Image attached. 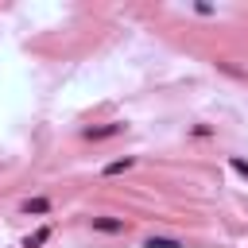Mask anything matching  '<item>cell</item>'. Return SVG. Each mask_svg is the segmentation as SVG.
Listing matches in <instances>:
<instances>
[{"label": "cell", "instance_id": "1", "mask_svg": "<svg viewBox=\"0 0 248 248\" xmlns=\"http://www.w3.org/2000/svg\"><path fill=\"white\" fill-rule=\"evenodd\" d=\"M89 229L93 232H105V236H116V232H128V221L124 217H112V213H97V217H89Z\"/></svg>", "mask_w": 248, "mask_h": 248}, {"label": "cell", "instance_id": "2", "mask_svg": "<svg viewBox=\"0 0 248 248\" xmlns=\"http://www.w3.org/2000/svg\"><path fill=\"white\" fill-rule=\"evenodd\" d=\"M128 124L124 120H108V124H101V128H81V140H89V143H101V140H112V136H120Z\"/></svg>", "mask_w": 248, "mask_h": 248}, {"label": "cell", "instance_id": "3", "mask_svg": "<svg viewBox=\"0 0 248 248\" xmlns=\"http://www.w3.org/2000/svg\"><path fill=\"white\" fill-rule=\"evenodd\" d=\"M50 209H54V202H50V198H43V194H39V198H23V202H19V217H46Z\"/></svg>", "mask_w": 248, "mask_h": 248}, {"label": "cell", "instance_id": "4", "mask_svg": "<svg viewBox=\"0 0 248 248\" xmlns=\"http://www.w3.org/2000/svg\"><path fill=\"white\" fill-rule=\"evenodd\" d=\"M132 167H136V155H124V159L105 163V167H101V174H105V178H112V174H124V170H132Z\"/></svg>", "mask_w": 248, "mask_h": 248}, {"label": "cell", "instance_id": "5", "mask_svg": "<svg viewBox=\"0 0 248 248\" xmlns=\"http://www.w3.org/2000/svg\"><path fill=\"white\" fill-rule=\"evenodd\" d=\"M50 232H54L50 225H43V229H35L31 236H23V248H43V244L50 240Z\"/></svg>", "mask_w": 248, "mask_h": 248}, {"label": "cell", "instance_id": "6", "mask_svg": "<svg viewBox=\"0 0 248 248\" xmlns=\"http://www.w3.org/2000/svg\"><path fill=\"white\" fill-rule=\"evenodd\" d=\"M143 248H186V244H182L178 236H147Z\"/></svg>", "mask_w": 248, "mask_h": 248}, {"label": "cell", "instance_id": "7", "mask_svg": "<svg viewBox=\"0 0 248 248\" xmlns=\"http://www.w3.org/2000/svg\"><path fill=\"white\" fill-rule=\"evenodd\" d=\"M229 167H232L236 174H244V178H248V159H240V155H232V159H229Z\"/></svg>", "mask_w": 248, "mask_h": 248}, {"label": "cell", "instance_id": "8", "mask_svg": "<svg viewBox=\"0 0 248 248\" xmlns=\"http://www.w3.org/2000/svg\"><path fill=\"white\" fill-rule=\"evenodd\" d=\"M190 136H198V140H202V136H213V128H209V124H194V128H190Z\"/></svg>", "mask_w": 248, "mask_h": 248}]
</instances>
